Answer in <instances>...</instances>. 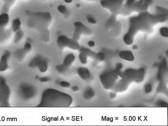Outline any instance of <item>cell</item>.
Returning <instances> with one entry per match:
<instances>
[{
  "instance_id": "obj_27",
  "label": "cell",
  "mask_w": 168,
  "mask_h": 126,
  "mask_svg": "<svg viewBox=\"0 0 168 126\" xmlns=\"http://www.w3.org/2000/svg\"><path fill=\"white\" fill-rule=\"evenodd\" d=\"M88 45L90 47H93L95 45V43L94 41L92 40L89 41L88 42Z\"/></svg>"
},
{
  "instance_id": "obj_26",
  "label": "cell",
  "mask_w": 168,
  "mask_h": 126,
  "mask_svg": "<svg viewBox=\"0 0 168 126\" xmlns=\"http://www.w3.org/2000/svg\"><path fill=\"white\" fill-rule=\"evenodd\" d=\"M70 89L73 92H78L80 89V88L77 86H71Z\"/></svg>"
},
{
  "instance_id": "obj_2",
  "label": "cell",
  "mask_w": 168,
  "mask_h": 126,
  "mask_svg": "<svg viewBox=\"0 0 168 126\" xmlns=\"http://www.w3.org/2000/svg\"><path fill=\"white\" fill-rule=\"evenodd\" d=\"M24 13L27 17L28 27L36 31L40 40L44 43H49L50 41V27L53 20L51 13L48 11H37L30 9H26Z\"/></svg>"
},
{
  "instance_id": "obj_20",
  "label": "cell",
  "mask_w": 168,
  "mask_h": 126,
  "mask_svg": "<svg viewBox=\"0 0 168 126\" xmlns=\"http://www.w3.org/2000/svg\"><path fill=\"white\" fill-rule=\"evenodd\" d=\"M94 91L91 88H87L83 92V96L86 99H91L95 95Z\"/></svg>"
},
{
  "instance_id": "obj_21",
  "label": "cell",
  "mask_w": 168,
  "mask_h": 126,
  "mask_svg": "<svg viewBox=\"0 0 168 126\" xmlns=\"http://www.w3.org/2000/svg\"><path fill=\"white\" fill-rule=\"evenodd\" d=\"M57 9L60 13L64 15L66 17L69 16V12L66 6L64 5H60L58 6Z\"/></svg>"
},
{
  "instance_id": "obj_4",
  "label": "cell",
  "mask_w": 168,
  "mask_h": 126,
  "mask_svg": "<svg viewBox=\"0 0 168 126\" xmlns=\"http://www.w3.org/2000/svg\"><path fill=\"white\" fill-rule=\"evenodd\" d=\"M153 2V0H127L122 6L120 13L123 16L131 15L133 12H139L147 11Z\"/></svg>"
},
{
  "instance_id": "obj_25",
  "label": "cell",
  "mask_w": 168,
  "mask_h": 126,
  "mask_svg": "<svg viewBox=\"0 0 168 126\" xmlns=\"http://www.w3.org/2000/svg\"><path fill=\"white\" fill-rule=\"evenodd\" d=\"M51 79L50 77L45 76L42 77V78L40 79V81L42 82H49L51 81Z\"/></svg>"
},
{
  "instance_id": "obj_16",
  "label": "cell",
  "mask_w": 168,
  "mask_h": 126,
  "mask_svg": "<svg viewBox=\"0 0 168 126\" xmlns=\"http://www.w3.org/2000/svg\"><path fill=\"white\" fill-rule=\"evenodd\" d=\"M3 5L2 7L1 13L8 14L11 8L15 4L16 0H2Z\"/></svg>"
},
{
  "instance_id": "obj_18",
  "label": "cell",
  "mask_w": 168,
  "mask_h": 126,
  "mask_svg": "<svg viewBox=\"0 0 168 126\" xmlns=\"http://www.w3.org/2000/svg\"><path fill=\"white\" fill-rule=\"evenodd\" d=\"M21 23L20 19L19 18H14L12 20L11 25V29L12 32H15L21 28Z\"/></svg>"
},
{
  "instance_id": "obj_17",
  "label": "cell",
  "mask_w": 168,
  "mask_h": 126,
  "mask_svg": "<svg viewBox=\"0 0 168 126\" xmlns=\"http://www.w3.org/2000/svg\"><path fill=\"white\" fill-rule=\"evenodd\" d=\"M119 57L122 59L129 61H134V54L130 50L121 51L119 53Z\"/></svg>"
},
{
  "instance_id": "obj_14",
  "label": "cell",
  "mask_w": 168,
  "mask_h": 126,
  "mask_svg": "<svg viewBox=\"0 0 168 126\" xmlns=\"http://www.w3.org/2000/svg\"><path fill=\"white\" fill-rule=\"evenodd\" d=\"M76 72L77 74L83 80H88L91 78V72L86 67H78Z\"/></svg>"
},
{
  "instance_id": "obj_22",
  "label": "cell",
  "mask_w": 168,
  "mask_h": 126,
  "mask_svg": "<svg viewBox=\"0 0 168 126\" xmlns=\"http://www.w3.org/2000/svg\"><path fill=\"white\" fill-rule=\"evenodd\" d=\"M160 33L161 35L163 37H168V27H163L160 28Z\"/></svg>"
},
{
  "instance_id": "obj_8",
  "label": "cell",
  "mask_w": 168,
  "mask_h": 126,
  "mask_svg": "<svg viewBox=\"0 0 168 126\" xmlns=\"http://www.w3.org/2000/svg\"><path fill=\"white\" fill-rule=\"evenodd\" d=\"M49 61L47 58L41 55H37L30 61L28 66L32 68H37L42 73L47 71Z\"/></svg>"
},
{
  "instance_id": "obj_30",
  "label": "cell",
  "mask_w": 168,
  "mask_h": 126,
  "mask_svg": "<svg viewBox=\"0 0 168 126\" xmlns=\"http://www.w3.org/2000/svg\"><path fill=\"white\" fill-rule=\"evenodd\" d=\"M133 49H136L137 48V46L134 45V47H133Z\"/></svg>"
},
{
  "instance_id": "obj_5",
  "label": "cell",
  "mask_w": 168,
  "mask_h": 126,
  "mask_svg": "<svg viewBox=\"0 0 168 126\" xmlns=\"http://www.w3.org/2000/svg\"><path fill=\"white\" fill-rule=\"evenodd\" d=\"M9 17L8 14L1 13L0 15V44L5 43L10 38L12 31L7 29Z\"/></svg>"
},
{
  "instance_id": "obj_13",
  "label": "cell",
  "mask_w": 168,
  "mask_h": 126,
  "mask_svg": "<svg viewBox=\"0 0 168 126\" xmlns=\"http://www.w3.org/2000/svg\"><path fill=\"white\" fill-rule=\"evenodd\" d=\"M117 15L112 14L108 19L105 23V27L108 30H112L118 32L121 31V26L120 22L117 21Z\"/></svg>"
},
{
  "instance_id": "obj_32",
  "label": "cell",
  "mask_w": 168,
  "mask_h": 126,
  "mask_svg": "<svg viewBox=\"0 0 168 126\" xmlns=\"http://www.w3.org/2000/svg\"><path fill=\"white\" fill-rule=\"evenodd\" d=\"M40 1H46V0H40Z\"/></svg>"
},
{
  "instance_id": "obj_28",
  "label": "cell",
  "mask_w": 168,
  "mask_h": 126,
  "mask_svg": "<svg viewBox=\"0 0 168 126\" xmlns=\"http://www.w3.org/2000/svg\"><path fill=\"white\" fill-rule=\"evenodd\" d=\"M64 1L65 2L68 3V4H69L73 2V0H64Z\"/></svg>"
},
{
  "instance_id": "obj_24",
  "label": "cell",
  "mask_w": 168,
  "mask_h": 126,
  "mask_svg": "<svg viewBox=\"0 0 168 126\" xmlns=\"http://www.w3.org/2000/svg\"><path fill=\"white\" fill-rule=\"evenodd\" d=\"M60 85L61 87L66 88V89L70 88L71 86V84L69 82L65 81H62L60 82Z\"/></svg>"
},
{
  "instance_id": "obj_6",
  "label": "cell",
  "mask_w": 168,
  "mask_h": 126,
  "mask_svg": "<svg viewBox=\"0 0 168 126\" xmlns=\"http://www.w3.org/2000/svg\"><path fill=\"white\" fill-rule=\"evenodd\" d=\"M57 45L59 48L63 50L65 48H68L73 50H79L80 45L78 41L73 38H70L66 35H60L57 39Z\"/></svg>"
},
{
  "instance_id": "obj_3",
  "label": "cell",
  "mask_w": 168,
  "mask_h": 126,
  "mask_svg": "<svg viewBox=\"0 0 168 126\" xmlns=\"http://www.w3.org/2000/svg\"><path fill=\"white\" fill-rule=\"evenodd\" d=\"M70 95L52 89L45 90L42 93L40 108H68L73 103Z\"/></svg>"
},
{
  "instance_id": "obj_15",
  "label": "cell",
  "mask_w": 168,
  "mask_h": 126,
  "mask_svg": "<svg viewBox=\"0 0 168 126\" xmlns=\"http://www.w3.org/2000/svg\"><path fill=\"white\" fill-rule=\"evenodd\" d=\"M10 56V53L6 51L4 53L0 60V71H4L7 70L8 67V60Z\"/></svg>"
},
{
  "instance_id": "obj_10",
  "label": "cell",
  "mask_w": 168,
  "mask_h": 126,
  "mask_svg": "<svg viewBox=\"0 0 168 126\" xmlns=\"http://www.w3.org/2000/svg\"><path fill=\"white\" fill-rule=\"evenodd\" d=\"M76 56L74 53H68L65 57L62 63L58 64L55 67V69L59 73H66L69 70L73 63L75 61Z\"/></svg>"
},
{
  "instance_id": "obj_11",
  "label": "cell",
  "mask_w": 168,
  "mask_h": 126,
  "mask_svg": "<svg viewBox=\"0 0 168 126\" xmlns=\"http://www.w3.org/2000/svg\"><path fill=\"white\" fill-rule=\"evenodd\" d=\"M79 53L82 54L87 59L88 57H91L93 60L98 62H101L105 58V56L103 53L99 52L96 53L92 51L88 48L83 47H80L79 49Z\"/></svg>"
},
{
  "instance_id": "obj_7",
  "label": "cell",
  "mask_w": 168,
  "mask_h": 126,
  "mask_svg": "<svg viewBox=\"0 0 168 126\" xmlns=\"http://www.w3.org/2000/svg\"><path fill=\"white\" fill-rule=\"evenodd\" d=\"M74 30L72 38L78 41L82 36H90L93 33V30L80 21L74 23Z\"/></svg>"
},
{
  "instance_id": "obj_23",
  "label": "cell",
  "mask_w": 168,
  "mask_h": 126,
  "mask_svg": "<svg viewBox=\"0 0 168 126\" xmlns=\"http://www.w3.org/2000/svg\"><path fill=\"white\" fill-rule=\"evenodd\" d=\"M86 20L89 23L91 24H95L97 22L96 20L92 15L88 14L86 16Z\"/></svg>"
},
{
  "instance_id": "obj_29",
  "label": "cell",
  "mask_w": 168,
  "mask_h": 126,
  "mask_svg": "<svg viewBox=\"0 0 168 126\" xmlns=\"http://www.w3.org/2000/svg\"><path fill=\"white\" fill-rule=\"evenodd\" d=\"M80 6H81L80 4H79V3H78V4H76V7L77 8H80Z\"/></svg>"
},
{
  "instance_id": "obj_12",
  "label": "cell",
  "mask_w": 168,
  "mask_h": 126,
  "mask_svg": "<svg viewBox=\"0 0 168 126\" xmlns=\"http://www.w3.org/2000/svg\"><path fill=\"white\" fill-rule=\"evenodd\" d=\"M32 50V46L31 43L26 42L23 48L19 49L14 52V55L17 60L22 62L27 55Z\"/></svg>"
},
{
  "instance_id": "obj_1",
  "label": "cell",
  "mask_w": 168,
  "mask_h": 126,
  "mask_svg": "<svg viewBox=\"0 0 168 126\" xmlns=\"http://www.w3.org/2000/svg\"><path fill=\"white\" fill-rule=\"evenodd\" d=\"M168 13H161L158 12L154 15L147 11L139 12L138 15L130 17L129 28L123 37L126 45L132 44L136 34L139 31L151 34L154 31L153 27L160 23L167 21Z\"/></svg>"
},
{
  "instance_id": "obj_19",
  "label": "cell",
  "mask_w": 168,
  "mask_h": 126,
  "mask_svg": "<svg viewBox=\"0 0 168 126\" xmlns=\"http://www.w3.org/2000/svg\"><path fill=\"white\" fill-rule=\"evenodd\" d=\"M24 36V33L21 29L14 32V43H17L21 40Z\"/></svg>"
},
{
  "instance_id": "obj_9",
  "label": "cell",
  "mask_w": 168,
  "mask_h": 126,
  "mask_svg": "<svg viewBox=\"0 0 168 126\" xmlns=\"http://www.w3.org/2000/svg\"><path fill=\"white\" fill-rule=\"evenodd\" d=\"M123 2V0H101L100 4L112 14L117 15L122 7Z\"/></svg>"
},
{
  "instance_id": "obj_31",
  "label": "cell",
  "mask_w": 168,
  "mask_h": 126,
  "mask_svg": "<svg viewBox=\"0 0 168 126\" xmlns=\"http://www.w3.org/2000/svg\"><path fill=\"white\" fill-rule=\"evenodd\" d=\"M84 1H91V0H84Z\"/></svg>"
}]
</instances>
